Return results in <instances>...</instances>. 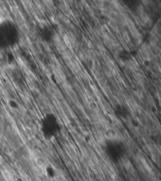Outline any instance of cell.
Listing matches in <instances>:
<instances>
[{
    "mask_svg": "<svg viewBox=\"0 0 161 181\" xmlns=\"http://www.w3.org/2000/svg\"><path fill=\"white\" fill-rule=\"evenodd\" d=\"M103 150L110 162L119 163L126 155L127 147L120 139H108L104 142Z\"/></svg>",
    "mask_w": 161,
    "mask_h": 181,
    "instance_id": "cell-1",
    "label": "cell"
},
{
    "mask_svg": "<svg viewBox=\"0 0 161 181\" xmlns=\"http://www.w3.org/2000/svg\"><path fill=\"white\" fill-rule=\"evenodd\" d=\"M40 130L44 139L52 140L59 134L61 124L57 116L49 112L44 115L40 120Z\"/></svg>",
    "mask_w": 161,
    "mask_h": 181,
    "instance_id": "cell-2",
    "label": "cell"
},
{
    "mask_svg": "<svg viewBox=\"0 0 161 181\" xmlns=\"http://www.w3.org/2000/svg\"><path fill=\"white\" fill-rule=\"evenodd\" d=\"M55 26L53 24H46L40 27L39 29V35L44 42L50 43L55 38L56 34Z\"/></svg>",
    "mask_w": 161,
    "mask_h": 181,
    "instance_id": "cell-3",
    "label": "cell"
},
{
    "mask_svg": "<svg viewBox=\"0 0 161 181\" xmlns=\"http://www.w3.org/2000/svg\"><path fill=\"white\" fill-rule=\"evenodd\" d=\"M115 112L122 119H126L128 116V110L127 108L122 105V104H118L116 106H115Z\"/></svg>",
    "mask_w": 161,
    "mask_h": 181,
    "instance_id": "cell-4",
    "label": "cell"
},
{
    "mask_svg": "<svg viewBox=\"0 0 161 181\" xmlns=\"http://www.w3.org/2000/svg\"><path fill=\"white\" fill-rule=\"evenodd\" d=\"M123 3V5L127 6V8H128V9H130V10H137L140 5H141V3L142 1H122Z\"/></svg>",
    "mask_w": 161,
    "mask_h": 181,
    "instance_id": "cell-5",
    "label": "cell"
},
{
    "mask_svg": "<svg viewBox=\"0 0 161 181\" xmlns=\"http://www.w3.org/2000/svg\"><path fill=\"white\" fill-rule=\"evenodd\" d=\"M119 56L120 58L122 60H124V61H127V60H130V58H132L131 53L126 50H123L122 51H120V53H119Z\"/></svg>",
    "mask_w": 161,
    "mask_h": 181,
    "instance_id": "cell-6",
    "label": "cell"
}]
</instances>
